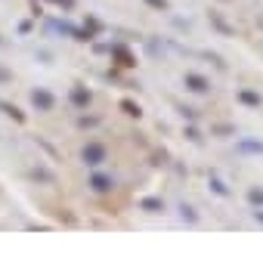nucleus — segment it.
<instances>
[{
	"mask_svg": "<svg viewBox=\"0 0 263 263\" xmlns=\"http://www.w3.org/2000/svg\"><path fill=\"white\" fill-rule=\"evenodd\" d=\"M239 99H242L245 105H260V96H257L254 90H242V93H239Z\"/></svg>",
	"mask_w": 263,
	"mask_h": 263,
	"instance_id": "obj_6",
	"label": "nucleus"
},
{
	"mask_svg": "<svg viewBox=\"0 0 263 263\" xmlns=\"http://www.w3.org/2000/svg\"><path fill=\"white\" fill-rule=\"evenodd\" d=\"M0 108H3L6 115H13L16 121H25V115H22V112H19V108H16V105H10V103H0Z\"/></svg>",
	"mask_w": 263,
	"mask_h": 263,
	"instance_id": "obj_8",
	"label": "nucleus"
},
{
	"mask_svg": "<svg viewBox=\"0 0 263 263\" xmlns=\"http://www.w3.org/2000/svg\"><path fill=\"white\" fill-rule=\"evenodd\" d=\"M248 198L254 201V205H263V189H251V192H248Z\"/></svg>",
	"mask_w": 263,
	"mask_h": 263,
	"instance_id": "obj_9",
	"label": "nucleus"
},
{
	"mask_svg": "<svg viewBox=\"0 0 263 263\" xmlns=\"http://www.w3.org/2000/svg\"><path fill=\"white\" fill-rule=\"evenodd\" d=\"M239 149H242V152H263V142H254V140H245V142H239Z\"/></svg>",
	"mask_w": 263,
	"mask_h": 263,
	"instance_id": "obj_7",
	"label": "nucleus"
},
{
	"mask_svg": "<svg viewBox=\"0 0 263 263\" xmlns=\"http://www.w3.org/2000/svg\"><path fill=\"white\" fill-rule=\"evenodd\" d=\"M142 208H149L152 214H155V210H158V208H164V205H161V201H155V198H149V201H142Z\"/></svg>",
	"mask_w": 263,
	"mask_h": 263,
	"instance_id": "obj_10",
	"label": "nucleus"
},
{
	"mask_svg": "<svg viewBox=\"0 0 263 263\" xmlns=\"http://www.w3.org/2000/svg\"><path fill=\"white\" fill-rule=\"evenodd\" d=\"M71 103H74V105H90V90L74 87V90H71Z\"/></svg>",
	"mask_w": 263,
	"mask_h": 263,
	"instance_id": "obj_5",
	"label": "nucleus"
},
{
	"mask_svg": "<svg viewBox=\"0 0 263 263\" xmlns=\"http://www.w3.org/2000/svg\"><path fill=\"white\" fill-rule=\"evenodd\" d=\"M186 87L195 90V93H205V90L210 87V84H208L205 78H201V74H186Z\"/></svg>",
	"mask_w": 263,
	"mask_h": 263,
	"instance_id": "obj_3",
	"label": "nucleus"
},
{
	"mask_svg": "<svg viewBox=\"0 0 263 263\" xmlns=\"http://www.w3.org/2000/svg\"><path fill=\"white\" fill-rule=\"evenodd\" d=\"M90 189L93 192H108V189H112V180H108V176H93V180H90Z\"/></svg>",
	"mask_w": 263,
	"mask_h": 263,
	"instance_id": "obj_4",
	"label": "nucleus"
},
{
	"mask_svg": "<svg viewBox=\"0 0 263 263\" xmlns=\"http://www.w3.org/2000/svg\"><path fill=\"white\" fill-rule=\"evenodd\" d=\"M31 103H35L37 108H44V112H50V108H53V96H50L47 90H35L31 93Z\"/></svg>",
	"mask_w": 263,
	"mask_h": 263,
	"instance_id": "obj_2",
	"label": "nucleus"
},
{
	"mask_svg": "<svg viewBox=\"0 0 263 263\" xmlns=\"http://www.w3.org/2000/svg\"><path fill=\"white\" fill-rule=\"evenodd\" d=\"M149 3H152V6H161V10H164V6H167L164 0H149Z\"/></svg>",
	"mask_w": 263,
	"mask_h": 263,
	"instance_id": "obj_14",
	"label": "nucleus"
},
{
	"mask_svg": "<svg viewBox=\"0 0 263 263\" xmlns=\"http://www.w3.org/2000/svg\"><path fill=\"white\" fill-rule=\"evenodd\" d=\"M210 186H214V189H217L220 195H229V189H226V186H223V183H220V180H214V183H210Z\"/></svg>",
	"mask_w": 263,
	"mask_h": 263,
	"instance_id": "obj_12",
	"label": "nucleus"
},
{
	"mask_svg": "<svg viewBox=\"0 0 263 263\" xmlns=\"http://www.w3.org/2000/svg\"><path fill=\"white\" fill-rule=\"evenodd\" d=\"M84 161H87V164H103L105 161V146H99V142H90L87 149H84Z\"/></svg>",
	"mask_w": 263,
	"mask_h": 263,
	"instance_id": "obj_1",
	"label": "nucleus"
},
{
	"mask_svg": "<svg viewBox=\"0 0 263 263\" xmlns=\"http://www.w3.org/2000/svg\"><path fill=\"white\" fill-rule=\"evenodd\" d=\"M180 210H183V217H189V220H198V217H195V210H192V208H186V205H183Z\"/></svg>",
	"mask_w": 263,
	"mask_h": 263,
	"instance_id": "obj_13",
	"label": "nucleus"
},
{
	"mask_svg": "<svg viewBox=\"0 0 263 263\" xmlns=\"http://www.w3.org/2000/svg\"><path fill=\"white\" fill-rule=\"evenodd\" d=\"M121 108H124V112H127V115H140V108H137V105H133V103H121Z\"/></svg>",
	"mask_w": 263,
	"mask_h": 263,
	"instance_id": "obj_11",
	"label": "nucleus"
}]
</instances>
